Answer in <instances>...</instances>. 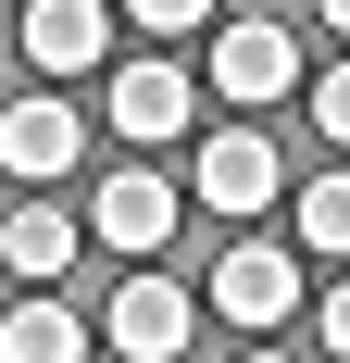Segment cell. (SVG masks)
I'll return each instance as SVG.
<instances>
[{
	"instance_id": "obj_8",
	"label": "cell",
	"mask_w": 350,
	"mask_h": 363,
	"mask_svg": "<svg viewBox=\"0 0 350 363\" xmlns=\"http://www.w3.org/2000/svg\"><path fill=\"white\" fill-rule=\"evenodd\" d=\"M101 113H113V125L150 150V138H175V125L201 113V75H175V63H125V75L101 88Z\"/></svg>"
},
{
	"instance_id": "obj_9",
	"label": "cell",
	"mask_w": 350,
	"mask_h": 363,
	"mask_svg": "<svg viewBox=\"0 0 350 363\" xmlns=\"http://www.w3.org/2000/svg\"><path fill=\"white\" fill-rule=\"evenodd\" d=\"M0 263H13L26 289H50V276L75 263V213H50V201H13V213H0Z\"/></svg>"
},
{
	"instance_id": "obj_13",
	"label": "cell",
	"mask_w": 350,
	"mask_h": 363,
	"mask_svg": "<svg viewBox=\"0 0 350 363\" xmlns=\"http://www.w3.org/2000/svg\"><path fill=\"white\" fill-rule=\"evenodd\" d=\"M150 38H188V26H213V0H125Z\"/></svg>"
},
{
	"instance_id": "obj_7",
	"label": "cell",
	"mask_w": 350,
	"mask_h": 363,
	"mask_svg": "<svg viewBox=\"0 0 350 363\" xmlns=\"http://www.w3.org/2000/svg\"><path fill=\"white\" fill-rule=\"evenodd\" d=\"M113 50V0H26V63L38 75H88Z\"/></svg>"
},
{
	"instance_id": "obj_10",
	"label": "cell",
	"mask_w": 350,
	"mask_h": 363,
	"mask_svg": "<svg viewBox=\"0 0 350 363\" xmlns=\"http://www.w3.org/2000/svg\"><path fill=\"white\" fill-rule=\"evenodd\" d=\"M0 363H88V326H75L50 289H26L13 313H0Z\"/></svg>"
},
{
	"instance_id": "obj_16",
	"label": "cell",
	"mask_w": 350,
	"mask_h": 363,
	"mask_svg": "<svg viewBox=\"0 0 350 363\" xmlns=\"http://www.w3.org/2000/svg\"><path fill=\"white\" fill-rule=\"evenodd\" d=\"M250 363H288V351H250Z\"/></svg>"
},
{
	"instance_id": "obj_15",
	"label": "cell",
	"mask_w": 350,
	"mask_h": 363,
	"mask_svg": "<svg viewBox=\"0 0 350 363\" xmlns=\"http://www.w3.org/2000/svg\"><path fill=\"white\" fill-rule=\"evenodd\" d=\"M325 26H338V38H350V0H325Z\"/></svg>"
},
{
	"instance_id": "obj_1",
	"label": "cell",
	"mask_w": 350,
	"mask_h": 363,
	"mask_svg": "<svg viewBox=\"0 0 350 363\" xmlns=\"http://www.w3.org/2000/svg\"><path fill=\"white\" fill-rule=\"evenodd\" d=\"M201 289H213L225 326H288L300 313V251L288 238H225V263H213Z\"/></svg>"
},
{
	"instance_id": "obj_2",
	"label": "cell",
	"mask_w": 350,
	"mask_h": 363,
	"mask_svg": "<svg viewBox=\"0 0 350 363\" xmlns=\"http://www.w3.org/2000/svg\"><path fill=\"white\" fill-rule=\"evenodd\" d=\"M188 201H213L225 225H250L263 201H288L276 138H263V125H213V138H201V176H188Z\"/></svg>"
},
{
	"instance_id": "obj_12",
	"label": "cell",
	"mask_w": 350,
	"mask_h": 363,
	"mask_svg": "<svg viewBox=\"0 0 350 363\" xmlns=\"http://www.w3.org/2000/svg\"><path fill=\"white\" fill-rule=\"evenodd\" d=\"M313 125H325V150H350V63L313 75Z\"/></svg>"
},
{
	"instance_id": "obj_3",
	"label": "cell",
	"mask_w": 350,
	"mask_h": 363,
	"mask_svg": "<svg viewBox=\"0 0 350 363\" xmlns=\"http://www.w3.org/2000/svg\"><path fill=\"white\" fill-rule=\"evenodd\" d=\"M101 326H113V351H125V363H175L188 338H201V301L175 289V276H150V263H138V276L113 289V313H101Z\"/></svg>"
},
{
	"instance_id": "obj_5",
	"label": "cell",
	"mask_w": 350,
	"mask_h": 363,
	"mask_svg": "<svg viewBox=\"0 0 350 363\" xmlns=\"http://www.w3.org/2000/svg\"><path fill=\"white\" fill-rule=\"evenodd\" d=\"M75 150H88V125H75V101H50V88H26V101L0 113V176H26V201L50 176H75Z\"/></svg>"
},
{
	"instance_id": "obj_14",
	"label": "cell",
	"mask_w": 350,
	"mask_h": 363,
	"mask_svg": "<svg viewBox=\"0 0 350 363\" xmlns=\"http://www.w3.org/2000/svg\"><path fill=\"white\" fill-rule=\"evenodd\" d=\"M313 326H325V363H350V276L325 289V313H313Z\"/></svg>"
},
{
	"instance_id": "obj_11",
	"label": "cell",
	"mask_w": 350,
	"mask_h": 363,
	"mask_svg": "<svg viewBox=\"0 0 350 363\" xmlns=\"http://www.w3.org/2000/svg\"><path fill=\"white\" fill-rule=\"evenodd\" d=\"M300 251H313V263H350V163L325 188H300Z\"/></svg>"
},
{
	"instance_id": "obj_6",
	"label": "cell",
	"mask_w": 350,
	"mask_h": 363,
	"mask_svg": "<svg viewBox=\"0 0 350 363\" xmlns=\"http://www.w3.org/2000/svg\"><path fill=\"white\" fill-rule=\"evenodd\" d=\"M175 213H188V188H175V176H150V163H125V176L88 201V225H101L113 251H125V276H138V263L175 238Z\"/></svg>"
},
{
	"instance_id": "obj_4",
	"label": "cell",
	"mask_w": 350,
	"mask_h": 363,
	"mask_svg": "<svg viewBox=\"0 0 350 363\" xmlns=\"http://www.w3.org/2000/svg\"><path fill=\"white\" fill-rule=\"evenodd\" d=\"M201 88H225V101H288L300 88V50H288V26H263V13H238V26H213V75Z\"/></svg>"
}]
</instances>
